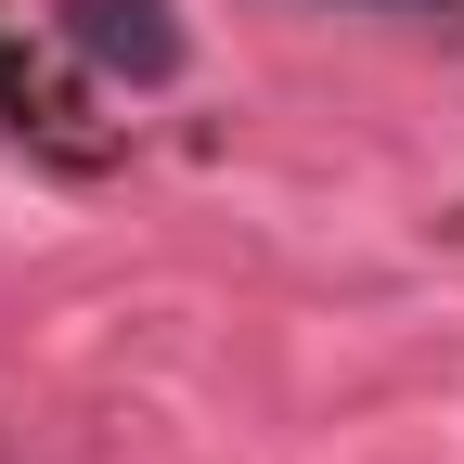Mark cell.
<instances>
[{
	"label": "cell",
	"mask_w": 464,
	"mask_h": 464,
	"mask_svg": "<svg viewBox=\"0 0 464 464\" xmlns=\"http://www.w3.org/2000/svg\"><path fill=\"white\" fill-rule=\"evenodd\" d=\"M52 14H65V39L91 52L103 78H130V91L181 78V14H168V0H52Z\"/></svg>",
	"instance_id": "cell-1"
}]
</instances>
